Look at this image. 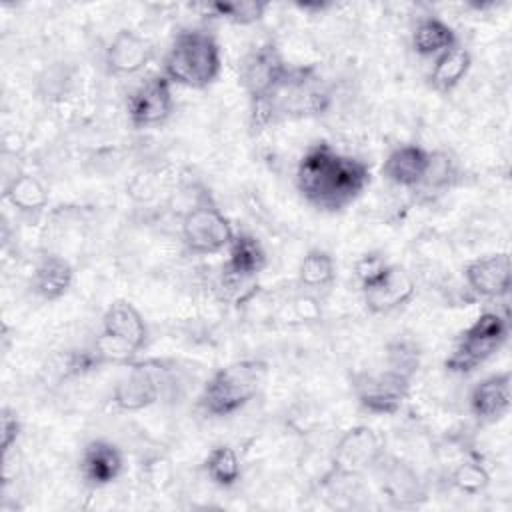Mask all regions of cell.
I'll return each instance as SVG.
<instances>
[{"instance_id": "25", "label": "cell", "mask_w": 512, "mask_h": 512, "mask_svg": "<svg viewBox=\"0 0 512 512\" xmlns=\"http://www.w3.org/2000/svg\"><path fill=\"white\" fill-rule=\"evenodd\" d=\"M268 4L266 2H258V0H242V2H216L210 6V10L218 16L224 18L232 24H240V26H248L258 22L264 12H266Z\"/></svg>"}, {"instance_id": "14", "label": "cell", "mask_w": 512, "mask_h": 512, "mask_svg": "<svg viewBox=\"0 0 512 512\" xmlns=\"http://www.w3.org/2000/svg\"><path fill=\"white\" fill-rule=\"evenodd\" d=\"M510 372H500L478 382L470 392V410L482 422H496L510 410Z\"/></svg>"}, {"instance_id": "13", "label": "cell", "mask_w": 512, "mask_h": 512, "mask_svg": "<svg viewBox=\"0 0 512 512\" xmlns=\"http://www.w3.org/2000/svg\"><path fill=\"white\" fill-rule=\"evenodd\" d=\"M162 386L160 370L152 364H136L114 388V402L122 410H140L156 402Z\"/></svg>"}, {"instance_id": "6", "label": "cell", "mask_w": 512, "mask_h": 512, "mask_svg": "<svg viewBox=\"0 0 512 512\" xmlns=\"http://www.w3.org/2000/svg\"><path fill=\"white\" fill-rule=\"evenodd\" d=\"M508 338V320L498 312L480 314L472 326H468L454 352L446 358L444 366L450 372L466 374L494 356Z\"/></svg>"}, {"instance_id": "21", "label": "cell", "mask_w": 512, "mask_h": 512, "mask_svg": "<svg viewBox=\"0 0 512 512\" xmlns=\"http://www.w3.org/2000/svg\"><path fill=\"white\" fill-rule=\"evenodd\" d=\"M412 46L422 56L442 54L456 46V34L452 26H448L440 18H424L416 24V30L412 34Z\"/></svg>"}, {"instance_id": "17", "label": "cell", "mask_w": 512, "mask_h": 512, "mask_svg": "<svg viewBox=\"0 0 512 512\" xmlns=\"http://www.w3.org/2000/svg\"><path fill=\"white\" fill-rule=\"evenodd\" d=\"M148 58L146 40L132 30H120L106 50V64L114 74H134L146 66Z\"/></svg>"}, {"instance_id": "4", "label": "cell", "mask_w": 512, "mask_h": 512, "mask_svg": "<svg viewBox=\"0 0 512 512\" xmlns=\"http://www.w3.org/2000/svg\"><path fill=\"white\" fill-rule=\"evenodd\" d=\"M146 342V324L126 300H116L102 316V330L94 342L100 362H128Z\"/></svg>"}, {"instance_id": "23", "label": "cell", "mask_w": 512, "mask_h": 512, "mask_svg": "<svg viewBox=\"0 0 512 512\" xmlns=\"http://www.w3.org/2000/svg\"><path fill=\"white\" fill-rule=\"evenodd\" d=\"M206 472L218 486H232L240 480V460L234 448L216 446L206 458Z\"/></svg>"}, {"instance_id": "18", "label": "cell", "mask_w": 512, "mask_h": 512, "mask_svg": "<svg viewBox=\"0 0 512 512\" xmlns=\"http://www.w3.org/2000/svg\"><path fill=\"white\" fill-rule=\"evenodd\" d=\"M230 256L226 262V276L232 280H244L258 274L266 264V254L260 242L250 234H234L230 242Z\"/></svg>"}, {"instance_id": "10", "label": "cell", "mask_w": 512, "mask_h": 512, "mask_svg": "<svg viewBox=\"0 0 512 512\" xmlns=\"http://www.w3.org/2000/svg\"><path fill=\"white\" fill-rule=\"evenodd\" d=\"M172 82L164 74L144 80L128 98V118L134 126L146 128L164 122L174 106Z\"/></svg>"}, {"instance_id": "26", "label": "cell", "mask_w": 512, "mask_h": 512, "mask_svg": "<svg viewBox=\"0 0 512 512\" xmlns=\"http://www.w3.org/2000/svg\"><path fill=\"white\" fill-rule=\"evenodd\" d=\"M488 472L476 464V462H464L460 464L454 474H452V482L460 492L466 494H478L488 486Z\"/></svg>"}, {"instance_id": "15", "label": "cell", "mask_w": 512, "mask_h": 512, "mask_svg": "<svg viewBox=\"0 0 512 512\" xmlns=\"http://www.w3.org/2000/svg\"><path fill=\"white\" fill-rule=\"evenodd\" d=\"M430 166H432L430 152H426L422 146H416V144H404L388 154V158L384 160L382 172L390 182L398 186L414 188L424 184L430 172Z\"/></svg>"}, {"instance_id": "16", "label": "cell", "mask_w": 512, "mask_h": 512, "mask_svg": "<svg viewBox=\"0 0 512 512\" xmlns=\"http://www.w3.org/2000/svg\"><path fill=\"white\" fill-rule=\"evenodd\" d=\"M80 470L88 484L106 486L122 472V452L108 440H92L82 452Z\"/></svg>"}, {"instance_id": "8", "label": "cell", "mask_w": 512, "mask_h": 512, "mask_svg": "<svg viewBox=\"0 0 512 512\" xmlns=\"http://www.w3.org/2000/svg\"><path fill=\"white\" fill-rule=\"evenodd\" d=\"M352 386L358 402L366 410L374 414H394L400 410L410 392V376L396 368H388L376 374L362 372L354 376Z\"/></svg>"}, {"instance_id": "3", "label": "cell", "mask_w": 512, "mask_h": 512, "mask_svg": "<svg viewBox=\"0 0 512 512\" xmlns=\"http://www.w3.org/2000/svg\"><path fill=\"white\" fill-rule=\"evenodd\" d=\"M268 366L262 360L232 362L206 382L200 394V406L212 416H228L246 406L260 390Z\"/></svg>"}, {"instance_id": "22", "label": "cell", "mask_w": 512, "mask_h": 512, "mask_svg": "<svg viewBox=\"0 0 512 512\" xmlns=\"http://www.w3.org/2000/svg\"><path fill=\"white\" fill-rule=\"evenodd\" d=\"M6 200L22 212H36L46 206L48 192L32 174H20L6 188Z\"/></svg>"}, {"instance_id": "24", "label": "cell", "mask_w": 512, "mask_h": 512, "mask_svg": "<svg viewBox=\"0 0 512 512\" xmlns=\"http://www.w3.org/2000/svg\"><path fill=\"white\" fill-rule=\"evenodd\" d=\"M336 266L328 252L310 250L300 262V282L306 288H322L334 280Z\"/></svg>"}, {"instance_id": "27", "label": "cell", "mask_w": 512, "mask_h": 512, "mask_svg": "<svg viewBox=\"0 0 512 512\" xmlns=\"http://www.w3.org/2000/svg\"><path fill=\"white\" fill-rule=\"evenodd\" d=\"M18 434H20V420H18L16 412H12L10 408H4V412H2V450L4 452H8L12 448Z\"/></svg>"}, {"instance_id": "20", "label": "cell", "mask_w": 512, "mask_h": 512, "mask_svg": "<svg viewBox=\"0 0 512 512\" xmlns=\"http://www.w3.org/2000/svg\"><path fill=\"white\" fill-rule=\"evenodd\" d=\"M470 66H472L470 52L454 46V48L438 54L434 68L430 72V84L440 92H448L464 80Z\"/></svg>"}, {"instance_id": "7", "label": "cell", "mask_w": 512, "mask_h": 512, "mask_svg": "<svg viewBox=\"0 0 512 512\" xmlns=\"http://www.w3.org/2000/svg\"><path fill=\"white\" fill-rule=\"evenodd\" d=\"M288 66L274 42H264L252 48L240 62V84L252 104H262L272 98L288 74Z\"/></svg>"}, {"instance_id": "12", "label": "cell", "mask_w": 512, "mask_h": 512, "mask_svg": "<svg viewBox=\"0 0 512 512\" xmlns=\"http://www.w3.org/2000/svg\"><path fill=\"white\" fill-rule=\"evenodd\" d=\"M510 274V256L506 252L472 260L464 270L468 286L486 298L506 296L510 292Z\"/></svg>"}, {"instance_id": "5", "label": "cell", "mask_w": 512, "mask_h": 512, "mask_svg": "<svg viewBox=\"0 0 512 512\" xmlns=\"http://www.w3.org/2000/svg\"><path fill=\"white\" fill-rule=\"evenodd\" d=\"M356 272L370 312H392L412 300L416 292L414 280L404 268L386 264L378 256H364L358 262Z\"/></svg>"}, {"instance_id": "1", "label": "cell", "mask_w": 512, "mask_h": 512, "mask_svg": "<svg viewBox=\"0 0 512 512\" xmlns=\"http://www.w3.org/2000/svg\"><path fill=\"white\" fill-rule=\"evenodd\" d=\"M370 184V168L340 154L326 142L310 146L298 162L296 186L304 200L320 210H342Z\"/></svg>"}, {"instance_id": "11", "label": "cell", "mask_w": 512, "mask_h": 512, "mask_svg": "<svg viewBox=\"0 0 512 512\" xmlns=\"http://www.w3.org/2000/svg\"><path fill=\"white\" fill-rule=\"evenodd\" d=\"M380 450V440L372 428H350L336 444L332 460L334 470L342 476H356L378 460Z\"/></svg>"}, {"instance_id": "9", "label": "cell", "mask_w": 512, "mask_h": 512, "mask_svg": "<svg viewBox=\"0 0 512 512\" xmlns=\"http://www.w3.org/2000/svg\"><path fill=\"white\" fill-rule=\"evenodd\" d=\"M182 238L194 254H214L230 246L234 230L228 218L214 206H198L182 222Z\"/></svg>"}, {"instance_id": "19", "label": "cell", "mask_w": 512, "mask_h": 512, "mask_svg": "<svg viewBox=\"0 0 512 512\" xmlns=\"http://www.w3.org/2000/svg\"><path fill=\"white\" fill-rule=\"evenodd\" d=\"M72 266L60 256H46L34 270L32 286L44 300H58L72 284Z\"/></svg>"}, {"instance_id": "2", "label": "cell", "mask_w": 512, "mask_h": 512, "mask_svg": "<svg viewBox=\"0 0 512 512\" xmlns=\"http://www.w3.org/2000/svg\"><path fill=\"white\" fill-rule=\"evenodd\" d=\"M222 56L220 46L212 34L204 30H184L180 32L166 58H164V76L172 84L186 88H206L210 86L220 72Z\"/></svg>"}]
</instances>
